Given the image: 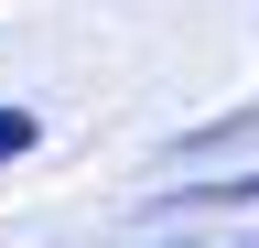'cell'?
Wrapping results in <instances>:
<instances>
[{"mask_svg":"<svg viewBox=\"0 0 259 248\" xmlns=\"http://www.w3.org/2000/svg\"><path fill=\"white\" fill-rule=\"evenodd\" d=\"M32 151V108H0V162H22Z\"/></svg>","mask_w":259,"mask_h":248,"instance_id":"obj_1","label":"cell"}]
</instances>
